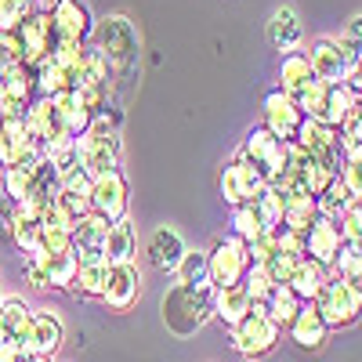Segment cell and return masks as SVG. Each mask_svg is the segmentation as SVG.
I'll use <instances>...</instances> for the list:
<instances>
[{
    "instance_id": "74e56055",
    "label": "cell",
    "mask_w": 362,
    "mask_h": 362,
    "mask_svg": "<svg viewBox=\"0 0 362 362\" xmlns=\"http://www.w3.org/2000/svg\"><path fill=\"white\" fill-rule=\"evenodd\" d=\"M315 203H319V214H322V218H329V221H341V218L348 214V210L355 206V199H351V196H348V189L341 185V177L329 181L326 192H322Z\"/></svg>"
},
{
    "instance_id": "7bdbcfd3",
    "label": "cell",
    "mask_w": 362,
    "mask_h": 362,
    "mask_svg": "<svg viewBox=\"0 0 362 362\" xmlns=\"http://www.w3.org/2000/svg\"><path fill=\"white\" fill-rule=\"evenodd\" d=\"M37 8L40 0H0V33H15Z\"/></svg>"
},
{
    "instance_id": "5b68a950",
    "label": "cell",
    "mask_w": 362,
    "mask_h": 362,
    "mask_svg": "<svg viewBox=\"0 0 362 362\" xmlns=\"http://www.w3.org/2000/svg\"><path fill=\"white\" fill-rule=\"evenodd\" d=\"M279 337H283V329L268 319V312L261 305H254L243 319L232 326V348H235L239 358H247V362L264 358L268 351H276Z\"/></svg>"
},
{
    "instance_id": "3957f363",
    "label": "cell",
    "mask_w": 362,
    "mask_h": 362,
    "mask_svg": "<svg viewBox=\"0 0 362 362\" xmlns=\"http://www.w3.org/2000/svg\"><path fill=\"white\" fill-rule=\"evenodd\" d=\"M163 326L170 329V334L177 341H189L192 334H199V329L210 322V315H214V290H192V286H167L163 293Z\"/></svg>"
},
{
    "instance_id": "11a10c76",
    "label": "cell",
    "mask_w": 362,
    "mask_h": 362,
    "mask_svg": "<svg viewBox=\"0 0 362 362\" xmlns=\"http://www.w3.org/2000/svg\"><path fill=\"white\" fill-rule=\"evenodd\" d=\"M0 300H4V297H0Z\"/></svg>"
},
{
    "instance_id": "4316f807",
    "label": "cell",
    "mask_w": 362,
    "mask_h": 362,
    "mask_svg": "<svg viewBox=\"0 0 362 362\" xmlns=\"http://www.w3.org/2000/svg\"><path fill=\"white\" fill-rule=\"evenodd\" d=\"M308 83H315V73H312L308 54H305V51H290V54H283V62H279V90H283V95L297 98Z\"/></svg>"
},
{
    "instance_id": "2e32d148",
    "label": "cell",
    "mask_w": 362,
    "mask_h": 362,
    "mask_svg": "<svg viewBox=\"0 0 362 362\" xmlns=\"http://www.w3.org/2000/svg\"><path fill=\"white\" fill-rule=\"evenodd\" d=\"M305 54L312 62L315 80H322V83H344V76H348V69L355 62V54H348L341 47V40H329V37H319Z\"/></svg>"
},
{
    "instance_id": "c3c4849f",
    "label": "cell",
    "mask_w": 362,
    "mask_h": 362,
    "mask_svg": "<svg viewBox=\"0 0 362 362\" xmlns=\"http://www.w3.org/2000/svg\"><path fill=\"white\" fill-rule=\"evenodd\" d=\"M341 185L348 189V196L355 199V203H362V160H344V167H341Z\"/></svg>"
},
{
    "instance_id": "7402d4cb",
    "label": "cell",
    "mask_w": 362,
    "mask_h": 362,
    "mask_svg": "<svg viewBox=\"0 0 362 362\" xmlns=\"http://www.w3.org/2000/svg\"><path fill=\"white\" fill-rule=\"evenodd\" d=\"M138 293H141V279H138L134 261H127V264H109V272H105V293H102L105 305H109L112 312H127L134 300H138Z\"/></svg>"
},
{
    "instance_id": "d4e9b609",
    "label": "cell",
    "mask_w": 362,
    "mask_h": 362,
    "mask_svg": "<svg viewBox=\"0 0 362 362\" xmlns=\"http://www.w3.org/2000/svg\"><path fill=\"white\" fill-rule=\"evenodd\" d=\"M286 329H290V341L297 348H305V351H319L326 344V337H329V326L322 322V315L315 312V305H300L297 319Z\"/></svg>"
},
{
    "instance_id": "7c38bea8",
    "label": "cell",
    "mask_w": 362,
    "mask_h": 362,
    "mask_svg": "<svg viewBox=\"0 0 362 362\" xmlns=\"http://www.w3.org/2000/svg\"><path fill=\"white\" fill-rule=\"evenodd\" d=\"M127 203H131V189L124 170H112L90 181V214H98L102 221H124L127 218Z\"/></svg>"
},
{
    "instance_id": "52a82bcc",
    "label": "cell",
    "mask_w": 362,
    "mask_h": 362,
    "mask_svg": "<svg viewBox=\"0 0 362 362\" xmlns=\"http://www.w3.org/2000/svg\"><path fill=\"white\" fill-rule=\"evenodd\" d=\"M315 312L322 315V322L329 326V329H348V326H355L358 319H362V305H358V297L348 290V283L344 279H337L334 272L326 276V283L319 286V293H315Z\"/></svg>"
},
{
    "instance_id": "7dc6e473",
    "label": "cell",
    "mask_w": 362,
    "mask_h": 362,
    "mask_svg": "<svg viewBox=\"0 0 362 362\" xmlns=\"http://www.w3.org/2000/svg\"><path fill=\"white\" fill-rule=\"evenodd\" d=\"M337 225H341V239H344V247L362 250V214H358V206H351Z\"/></svg>"
},
{
    "instance_id": "484cf974",
    "label": "cell",
    "mask_w": 362,
    "mask_h": 362,
    "mask_svg": "<svg viewBox=\"0 0 362 362\" xmlns=\"http://www.w3.org/2000/svg\"><path fill=\"white\" fill-rule=\"evenodd\" d=\"M54 206L62 210L73 225L80 218H87L90 214V177L87 174H76V177L62 181V185H58V196H54Z\"/></svg>"
},
{
    "instance_id": "e575fe53",
    "label": "cell",
    "mask_w": 362,
    "mask_h": 362,
    "mask_svg": "<svg viewBox=\"0 0 362 362\" xmlns=\"http://www.w3.org/2000/svg\"><path fill=\"white\" fill-rule=\"evenodd\" d=\"M300 305H305V300H300V297H297L290 286H276V293L268 297L264 312H268V319H272V322H276V326L283 329V326H290V322L297 319Z\"/></svg>"
},
{
    "instance_id": "bcb514c9",
    "label": "cell",
    "mask_w": 362,
    "mask_h": 362,
    "mask_svg": "<svg viewBox=\"0 0 362 362\" xmlns=\"http://www.w3.org/2000/svg\"><path fill=\"white\" fill-rule=\"evenodd\" d=\"M305 261V257H293V254H283V250H276L268 261H264V268H268V276L276 279L279 286H286L290 279H293V272H297V264Z\"/></svg>"
},
{
    "instance_id": "836d02e7",
    "label": "cell",
    "mask_w": 362,
    "mask_h": 362,
    "mask_svg": "<svg viewBox=\"0 0 362 362\" xmlns=\"http://www.w3.org/2000/svg\"><path fill=\"white\" fill-rule=\"evenodd\" d=\"M326 276H329V272H326L322 264H315V261H308V257H305V261L297 264L293 279H290L286 286H290V290H293L300 300H305V305H312V300H315V293H319V286L326 283Z\"/></svg>"
},
{
    "instance_id": "f546056e",
    "label": "cell",
    "mask_w": 362,
    "mask_h": 362,
    "mask_svg": "<svg viewBox=\"0 0 362 362\" xmlns=\"http://www.w3.org/2000/svg\"><path fill=\"white\" fill-rule=\"evenodd\" d=\"M174 276L181 286H192V290H214L210 283V254L206 250H185L181 264L174 268Z\"/></svg>"
},
{
    "instance_id": "d590c367",
    "label": "cell",
    "mask_w": 362,
    "mask_h": 362,
    "mask_svg": "<svg viewBox=\"0 0 362 362\" xmlns=\"http://www.w3.org/2000/svg\"><path fill=\"white\" fill-rule=\"evenodd\" d=\"M283 199H286L283 192H276L272 185H264V189H261V196L250 203L264 232H276V228L283 225Z\"/></svg>"
},
{
    "instance_id": "6da1fadb",
    "label": "cell",
    "mask_w": 362,
    "mask_h": 362,
    "mask_svg": "<svg viewBox=\"0 0 362 362\" xmlns=\"http://www.w3.org/2000/svg\"><path fill=\"white\" fill-rule=\"evenodd\" d=\"M90 47L105 58L109 76H112V90H116V83H131L138 76L141 40H138V29L127 15H105L102 22H95Z\"/></svg>"
},
{
    "instance_id": "30bf717a",
    "label": "cell",
    "mask_w": 362,
    "mask_h": 362,
    "mask_svg": "<svg viewBox=\"0 0 362 362\" xmlns=\"http://www.w3.org/2000/svg\"><path fill=\"white\" fill-rule=\"evenodd\" d=\"M206 254H210V283H214V290L243 283L247 268H250V254H247L243 239L225 235L214 243V250H206Z\"/></svg>"
},
{
    "instance_id": "f6af8a7d",
    "label": "cell",
    "mask_w": 362,
    "mask_h": 362,
    "mask_svg": "<svg viewBox=\"0 0 362 362\" xmlns=\"http://www.w3.org/2000/svg\"><path fill=\"white\" fill-rule=\"evenodd\" d=\"M261 232H264V228H261V221H257V214H254V206H250V203L232 210V235H235V239L250 243V239H257Z\"/></svg>"
},
{
    "instance_id": "8d00e7d4",
    "label": "cell",
    "mask_w": 362,
    "mask_h": 362,
    "mask_svg": "<svg viewBox=\"0 0 362 362\" xmlns=\"http://www.w3.org/2000/svg\"><path fill=\"white\" fill-rule=\"evenodd\" d=\"M54 105H58V112H62V119H66V131L73 138H80L87 131V124H90V112L76 98V90H62V95H54Z\"/></svg>"
},
{
    "instance_id": "d6a6232c",
    "label": "cell",
    "mask_w": 362,
    "mask_h": 362,
    "mask_svg": "<svg viewBox=\"0 0 362 362\" xmlns=\"http://www.w3.org/2000/svg\"><path fill=\"white\" fill-rule=\"evenodd\" d=\"M134 257V228L131 221H112L105 232V264H127Z\"/></svg>"
},
{
    "instance_id": "e0dca14e",
    "label": "cell",
    "mask_w": 362,
    "mask_h": 362,
    "mask_svg": "<svg viewBox=\"0 0 362 362\" xmlns=\"http://www.w3.org/2000/svg\"><path fill=\"white\" fill-rule=\"evenodd\" d=\"M29 322H33V308L22 297L0 300V348L29 355Z\"/></svg>"
},
{
    "instance_id": "5bb4252c",
    "label": "cell",
    "mask_w": 362,
    "mask_h": 362,
    "mask_svg": "<svg viewBox=\"0 0 362 362\" xmlns=\"http://www.w3.org/2000/svg\"><path fill=\"white\" fill-rule=\"evenodd\" d=\"M51 18H54V33L58 44L69 47H87L90 33H95V18L83 0H54L51 4Z\"/></svg>"
},
{
    "instance_id": "681fc988",
    "label": "cell",
    "mask_w": 362,
    "mask_h": 362,
    "mask_svg": "<svg viewBox=\"0 0 362 362\" xmlns=\"http://www.w3.org/2000/svg\"><path fill=\"white\" fill-rule=\"evenodd\" d=\"M279 250V243H276V232H261L257 239H250L247 243V254H250V264H264L272 254Z\"/></svg>"
},
{
    "instance_id": "4fadbf2b",
    "label": "cell",
    "mask_w": 362,
    "mask_h": 362,
    "mask_svg": "<svg viewBox=\"0 0 362 362\" xmlns=\"http://www.w3.org/2000/svg\"><path fill=\"white\" fill-rule=\"evenodd\" d=\"M268 185V181L235 153V160L232 163H225L221 167V177H218V189H221V199L235 210V206H247V203H254L257 196H261V189Z\"/></svg>"
},
{
    "instance_id": "9c48e42d",
    "label": "cell",
    "mask_w": 362,
    "mask_h": 362,
    "mask_svg": "<svg viewBox=\"0 0 362 362\" xmlns=\"http://www.w3.org/2000/svg\"><path fill=\"white\" fill-rule=\"evenodd\" d=\"M312 160H319L322 167H329L334 174H341L344 167V153H341V131L337 127H326L319 124V119H300V127H297V138H293Z\"/></svg>"
},
{
    "instance_id": "f5cc1de1",
    "label": "cell",
    "mask_w": 362,
    "mask_h": 362,
    "mask_svg": "<svg viewBox=\"0 0 362 362\" xmlns=\"http://www.w3.org/2000/svg\"><path fill=\"white\" fill-rule=\"evenodd\" d=\"M344 87L351 90L355 98H362V54H355V62H351V69L344 76Z\"/></svg>"
},
{
    "instance_id": "ab89813d",
    "label": "cell",
    "mask_w": 362,
    "mask_h": 362,
    "mask_svg": "<svg viewBox=\"0 0 362 362\" xmlns=\"http://www.w3.org/2000/svg\"><path fill=\"white\" fill-rule=\"evenodd\" d=\"M105 272H109L105 261H98V264H80V272H76V279H73L69 290H76L80 297L102 300V293H105Z\"/></svg>"
},
{
    "instance_id": "8fae6325",
    "label": "cell",
    "mask_w": 362,
    "mask_h": 362,
    "mask_svg": "<svg viewBox=\"0 0 362 362\" xmlns=\"http://www.w3.org/2000/svg\"><path fill=\"white\" fill-rule=\"evenodd\" d=\"M44 153L33 145L18 116H0V167H40Z\"/></svg>"
},
{
    "instance_id": "db71d44e",
    "label": "cell",
    "mask_w": 362,
    "mask_h": 362,
    "mask_svg": "<svg viewBox=\"0 0 362 362\" xmlns=\"http://www.w3.org/2000/svg\"><path fill=\"white\" fill-rule=\"evenodd\" d=\"M355 206H358V214H362V203H355Z\"/></svg>"
},
{
    "instance_id": "816d5d0a",
    "label": "cell",
    "mask_w": 362,
    "mask_h": 362,
    "mask_svg": "<svg viewBox=\"0 0 362 362\" xmlns=\"http://www.w3.org/2000/svg\"><path fill=\"white\" fill-rule=\"evenodd\" d=\"M341 47L348 54H362V15H351L348 18L344 33H341Z\"/></svg>"
},
{
    "instance_id": "83f0119b",
    "label": "cell",
    "mask_w": 362,
    "mask_h": 362,
    "mask_svg": "<svg viewBox=\"0 0 362 362\" xmlns=\"http://www.w3.org/2000/svg\"><path fill=\"white\" fill-rule=\"evenodd\" d=\"M44 160L51 163V170L58 174V181H69V177L83 174V170H80V148H76V138H73V134L51 141V145L44 148Z\"/></svg>"
},
{
    "instance_id": "277c9868",
    "label": "cell",
    "mask_w": 362,
    "mask_h": 362,
    "mask_svg": "<svg viewBox=\"0 0 362 362\" xmlns=\"http://www.w3.org/2000/svg\"><path fill=\"white\" fill-rule=\"evenodd\" d=\"M293 102H297V109L305 112L308 119H319V124H326V127H341L344 116L351 112V105L358 98L351 95L344 83H322V80H315V83H308L305 90H300Z\"/></svg>"
},
{
    "instance_id": "cb8c5ba5",
    "label": "cell",
    "mask_w": 362,
    "mask_h": 362,
    "mask_svg": "<svg viewBox=\"0 0 362 362\" xmlns=\"http://www.w3.org/2000/svg\"><path fill=\"white\" fill-rule=\"evenodd\" d=\"M300 40H305V25H300L297 11L290 4H279L268 18V44L272 51L279 54H290V51H300Z\"/></svg>"
},
{
    "instance_id": "4dcf8cb0",
    "label": "cell",
    "mask_w": 362,
    "mask_h": 362,
    "mask_svg": "<svg viewBox=\"0 0 362 362\" xmlns=\"http://www.w3.org/2000/svg\"><path fill=\"white\" fill-rule=\"evenodd\" d=\"M47 272V283L51 290H69L73 279H76V272H80V261L73 254H47V250H33Z\"/></svg>"
},
{
    "instance_id": "ac0fdd59",
    "label": "cell",
    "mask_w": 362,
    "mask_h": 362,
    "mask_svg": "<svg viewBox=\"0 0 362 362\" xmlns=\"http://www.w3.org/2000/svg\"><path fill=\"white\" fill-rule=\"evenodd\" d=\"M341 250H344L341 225L319 214V218L312 221V228L305 232V257L315 261V264H322V268L329 272V268H334V261L341 257Z\"/></svg>"
},
{
    "instance_id": "603a6c76",
    "label": "cell",
    "mask_w": 362,
    "mask_h": 362,
    "mask_svg": "<svg viewBox=\"0 0 362 362\" xmlns=\"http://www.w3.org/2000/svg\"><path fill=\"white\" fill-rule=\"evenodd\" d=\"M185 239H181L177 228L170 225H160L153 228V235H148V243H145V254H148V264H153L156 272H174L181 264V257H185Z\"/></svg>"
},
{
    "instance_id": "f907efd6",
    "label": "cell",
    "mask_w": 362,
    "mask_h": 362,
    "mask_svg": "<svg viewBox=\"0 0 362 362\" xmlns=\"http://www.w3.org/2000/svg\"><path fill=\"white\" fill-rule=\"evenodd\" d=\"M18 66H22V51H18L15 37L11 33H0V76H8Z\"/></svg>"
},
{
    "instance_id": "f1b7e54d",
    "label": "cell",
    "mask_w": 362,
    "mask_h": 362,
    "mask_svg": "<svg viewBox=\"0 0 362 362\" xmlns=\"http://www.w3.org/2000/svg\"><path fill=\"white\" fill-rule=\"evenodd\" d=\"M254 305H250V297H247V290H243V283H235V286H221V290H214V315L232 329L239 319H243L247 312H250Z\"/></svg>"
},
{
    "instance_id": "b9f144b4",
    "label": "cell",
    "mask_w": 362,
    "mask_h": 362,
    "mask_svg": "<svg viewBox=\"0 0 362 362\" xmlns=\"http://www.w3.org/2000/svg\"><path fill=\"white\" fill-rule=\"evenodd\" d=\"M276 279L268 276V268L264 264H250L247 268V276H243V290H247V297H250V305H268V297L276 293Z\"/></svg>"
},
{
    "instance_id": "9a60e30c",
    "label": "cell",
    "mask_w": 362,
    "mask_h": 362,
    "mask_svg": "<svg viewBox=\"0 0 362 362\" xmlns=\"http://www.w3.org/2000/svg\"><path fill=\"white\" fill-rule=\"evenodd\" d=\"M22 124H25L29 138H33V145L40 148V153H44L51 141H58V138H66V134H69L62 112H58V105H54V98H40V95L33 98V105L25 109Z\"/></svg>"
},
{
    "instance_id": "d6986e66",
    "label": "cell",
    "mask_w": 362,
    "mask_h": 362,
    "mask_svg": "<svg viewBox=\"0 0 362 362\" xmlns=\"http://www.w3.org/2000/svg\"><path fill=\"white\" fill-rule=\"evenodd\" d=\"M66 341V322L54 308H33V322H29V355L51 362V355Z\"/></svg>"
},
{
    "instance_id": "8992f818",
    "label": "cell",
    "mask_w": 362,
    "mask_h": 362,
    "mask_svg": "<svg viewBox=\"0 0 362 362\" xmlns=\"http://www.w3.org/2000/svg\"><path fill=\"white\" fill-rule=\"evenodd\" d=\"M15 44L22 51V66L25 69H40L47 58L58 51V33H54V18L51 8H37L18 29H15Z\"/></svg>"
},
{
    "instance_id": "ee69618b",
    "label": "cell",
    "mask_w": 362,
    "mask_h": 362,
    "mask_svg": "<svg viewBox=\"0 0 362 362\" xmlns=\"http://www.w3.org/2000/svg\"><path fill=\"white\" fill-rule=\"evenodd\" d=\"M33 174H37V167H8L4 170V192L15 203H22L29 196V189H33Z\"/></svg>"
},
{
    "instance_id": "1f68e13d",
    "label": "cell",
    "mask_w": 362,
    "mask_h": 362,
    "mask_svg": "<svg viewBox=\"0 0 362 362\" xmlns=\"http://www.w3.org/2000/svg\"><path fill=\"white\" fill-rule=\"evenodd\" d=\"M315 218H319L315 196H286V199H283V228L305 235V232L312 228Z\"/></svg>"
},
{
    "instance_id": "ba28073f",
    "label": "cell",
    "mask_w": 362,
    "mask_h": 362,
    "mask_svg": "<svg viewBox=\"0 0 362 362\" xmlns=\"http://www.w3.org/2000/svg\"><path fill=\"white\" fill-rule=\"evenodd\" d=\"M239 156H243L264 181H272V177H279V170L286 163V141L276 138L264 124H257V127L247 131L243 145H239Z\"/></svg>"
},
{
    "instance_id": "60d3db41",
    "label": "cell",
    "mask_w": 362,
    "mask_h": 362,
    "mask_svg": "<svg viewBox=\"0 0 362 362\" xmlns=\"http://www.w3.org/2000/svg\"><path fill=\"white\" fill-rule=\"evenodd\" d=\"M11 232H15V243L22 247V254H33V250H40V218L25 214L22 206H15Z\"/></svg>"
},
{
    "instance_id": "44dd1931",
    "label": "cell",
    "mask_w": 362,
    "mask_h": 362,
    "mask_svg": "<svg viewBox=\"0 0 362 362\" xmlns=\"http://www.w3.org/2000/svg\"><path fill=\"white\" fill-rule=\"evenodd\" d=\"M300 119H305V112L297 109V102L290 95H283V90H268L264 95V127L283 138V141H293L297 138V127H300Z\"/></svg>"
},
{
    "instance_id": "ffe728a7",
    "label": "cell",
    "mask_w": 362,
    "mask_h": 362,
    "mask_svg": "<svg viewBox=\"0 0 362 362\" xmlns=\"http://www.w3.org/2000/svg\"><path fill=\"white\" fill-rule=\"evenodd\" d=\"M105 232H109V221H102L98 214H87L73 225V247L69 254L80 261V264H98L105 261Z\"/></svg>"
},
{
    "instance_id": "7a4b0ae2",
    "label": "cell",
    "mask_w": 362,
    "mask_h": 362,
    "mask_svg": "<svg viewBox=\"0 0 362 362\" xmlns=\"http://www.w3.org/2000/svg\"><path fill=\"white\" fill-rule=\"evenodd\" d=\"M80 148V170L95 181L102 174L119 170V156H124V141H119V116L109 112V105L102 112L90 116L87 131L76 138Z\"/></svg>"
},
{
    "instance_id": "f35d334b",
    "label": "cell",
    "mask_w": 362,
    "mask_h": 362,
    "mask_svg": "<svg viewBox=\"0 0 362 362\" xmlns=\"http://www.w3.org/2000/svg\"><path fill=\"white\" fill-rule=\"evenodd\" d=\"M334 272L337 279H344L348 283V290L358 297V305H362V250H351V247H344L341 250V257L334 261Z\"/></svg>"
}]
</instances>
